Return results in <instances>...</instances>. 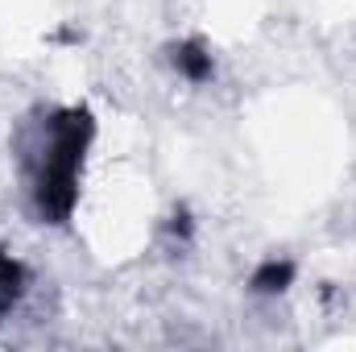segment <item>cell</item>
Segmentation results:
<instances>
[{"label":"cell","mask_w":356,"mask_h":352,"mask_svg":"<svg viewBox=\"0 0 356 352\" xmlns=\"http://www.w3.org/2000/svg\"><path fill=\"white\" fill-rule=\"evenodd\" d=\"M91 137H95V120H91L88 108L54 112L42 125V133H38V141H33V150L25 158L29 195H33V207H38L42 220H50V224L71 220Z\"/></svg>","instance_id":"1"},{"label":"cell","mask_w":356,"mask_h":352,"mask_svg":"<svg viewBox=\"0 0 356 352\" xmlns=\"http://www.w3.org/2000/svg\"><path fill=\"white\" fill-rule=\"evenodd\" d=\"M175 67L191 83H207L211 79V54H207L203 42H182V46H175Z\"/></svg>","instance_id":"2"},{"label":"cell","mask_w":356,"mask_h":352,"mask_svg":"<svg viewBox=\"0 0 356 352\" xmlns=\"http://www.w3.org/2000/svg\"><path fill=\"white\" fill-rule=\"evenodd\" d=\"M21 290H25V269H21V262H13L8 253H0V315L21 298Z\"/></svg>","instance_id":"3"},{"label":"cell","mask_w":356,"mask_h":352,"mask_svg":"<svg viewBox=\"0 0 356 352\" xmlns=\"http://www.w3.org/2000/svg\"><path fill=\"white\" fill-rule=\"evenodd\" d=\"M294 282V265L290 262H266L257 273H253V290L257 294H277Z\"/></svg>","instance_id":"4"}]
</instances>
